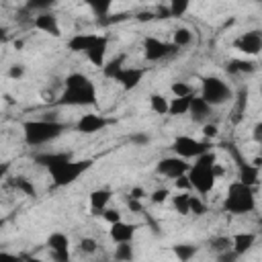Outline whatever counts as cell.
Returning <instances> with one entry per match:
<instances>
[{"label": "cell", "instance_id": "6da1fadb", "mask_svg": "<svg viewBox=\"0 0 262 262\" xmlns=\"http://www.w3.org/2000/svg\"><path fill=\"white\" fill-rule=\"evenodd\" d=\"M35 162L47 168L55 186H70L92 168V160H74L70 154H41Z\"/></svg>", "mask_w": 262, "mask_h": 262}, {"label": "cell", "instance_id": "7a4b0ae2", "mask_svg": "<svg viewBox=\"0 0 262 262\" xmlns=\"http://www.w3.org/2000/svg\"><path fill=\"white\" fill-rule=\"evenodd\" d=\"M215 156L209 151L201 158H196L192 164H190V170H188V180H190V186L192 190H196L199 194H209L215 186Z\"/></svg>", "mask_w": 262, "mask_h": 262}, {"label": "cell", "instance_id": "3957f363", "mask_svg": "<svg viewBox=\"0 0 262 262\" xmlns=\"http://www.w3.org/2000/svg\"><path fill=\"white\" fill-rule=\"evenodd\" d=\"M66 131V125L59 121H47V119H35L23 123V137L29 145H45L53 139H57Z\"/></svg>", "mask_w": 262, "mask_h": 262}, {"label": "cell", "instance_id": "277c9868", "mask_svg": "<svg viewBox=\"0 0 262 262\" xmlns=\"http://www.w3.org/2000/svg\"><path fill=\"white\" fill-rule=\"evenodd\" d=\"M223 209L231 215H248L256 209V194L252 186L242 184L239 180L231 182L223 199Z\"/></svg>", "mask_w": 262, "mask_h": 262}, {"label": "cell", "instance_id": "5b68a950", "mask_svg": "<svg viewBox=\"0 0 262 262\" xmlns=\"http://www.w3.org/2000/svg\"><path fill=\"white\" fill-rule=\"evenodd\" d=\"M201 96L211 106H219V104L229 102L233 98V92H231L229 84L225 80H221L219 76H205L201 80Z\"/></svg>", "mask_w": 262, "mask_h": 262}, {"label": "cell", "instance_id": "8992f818", "mask_svg": "<svg viewBox=\"0 0 262 262\" xmlns=\"http://www.w3.org/2000/svg\"><path fill=\"white\" fill-rule=\"evenodd\" d=\"M172 151L174 156L182 158V160H196L205 154L211 151V141L207 139H196V137H190V135H178L174 141H172Z\"/></svg>", "mask_w": 262, "mask_h": 262}, {"label": "cell", "instance_id": "52a82bcc", "mask_svg": "<svg viewBox=\"0 0 262 262\" xmlns=\"http://www.w3.org/2000/svg\"><path fill=\"white\" fill-rule=\"evenodd\" d=\"M57 104H66V106H92L96 104V86L90 80L84 86L78 88H63V92L57 98Z\"/></svg>", "mask_w": 262, "mask_h": 262}, {"label": "cell", "instance_id": "ba28073f", "mask_svg": "<svg viewBox=\"0 0 262 262\" xmlns=\"http://www.w3.org/2000/svg\"><path fill=\"white\" fill-rule=\"evenodd\" d=\"M178 47L172 45V43H166L158 37H145L143 39V55L147 61H160V59H166L168 55L176 53Z\"/></svg>", "mask_w": 262, "mask_h": 262}, {"label": "cell", "instance_id": "9c48e42d", "mask_svg": "<svg viewBox=\"0 0 262 262\" xmlns=\"http://www.w3.org/2000/svg\"><path fill=\"white\" fill-rule=\"evenodd\" d=\"M188 170H190V164H188L186 160L178 158V156L162 158V160L156 164V172H158L160 176H164V178H172V180H176V178L188 174Z\"/></svg>", "mask_w": 262, "mask_h": 262}, {"label": "cell", "instance_id": "30bf717a", "mask_svg": "<svg viewBox=\"0 0 262 262\" xmlns=\"http://www.w3.org/2000/svg\"><path fill=\"white\" fill-rule=\"evenodd\" d=\"M233 47H235L237 51L250 55V57L258 55V53L262 51V31L254 29V31H246V33H242V35L233 41Z\"/></svg>", "mask_w": 262, "mask_h": 262}, {"label": "cell", "instance_id": "8fae6325", "mask_svg": "<svg viewBox=\"0 0 262 262\" xmlns=\"http://www.w3.org/2000/svg\"><path fill=\"white\" fill-rule=\"evenodd\" d=\"M47 248L53 262H70V237L63 231H51L47 237Z\"/></svg>", "mask_w": 262, "mask_h": 262}, {"label": "cell", "instance_id": "7c38bea8", "mask_svg": "<svg viewBox=\"0 0 262 262\" xmlns=\"http://www.w3.org/2000/svg\"><path fill=\"white\" fill-rule=\"evenodd\" d=\"M106 125H108V119H106V117L96 115V113H86V115H82V117L78 119L76 129H78L80 133H84V135H92V133H96V131H102Z\"/></svg>", "mask_w": 262, "mask_h": 262}, {"label": "cell", "instance_id": "4fadbf2b", "mask_svg": "<svg viewBox=\"0 0 262 262\" xmlns=\"http://www.w3.org/2000/svg\"><path fill=\"white\" fill-rule=\"evenodd\" d=\"M143 74H145L143 68H129V66H125V68L119 72V76L115 78V82H117L123 90H133V88H137V86L141 84Z\"/></svg>", "mask_w": 262, "mask_h": 262}, {"label": "cell", "instance_id": "5bb4252c", "mask_svg": "<svg viewBox=\"0 0 262 262\" xmlns=\"http://www.w3.org/2000/svg\"><path fill=\"white\" fill-rule=\"evenodd\" d=\"M33 27L41 33H47L51 37H59L61 35V29H59V20L53 12H39L35 18H33Z\"/></svg>", "mask_w": 262, "mask_h": 262}, {"label": "cell", "instance_id": "9a60e30c", "mask_svg": "<svg viewBox=\"0 0 262 262\" xmlns=\"http://www.w3.org/2000/svg\"><path fill=\"white\" fill-rule=\"evenodd\" d=\"M137 233V225L135 223H127V221H119L115 225H111L108 229V235L115 244H127V242H133Z\"/></svg>", "mask_w": 262, "mask_h": 262}, {"label": "cell", "instance_id": "2e32d148", "mask_svg": "<svg viewBox=\"0 0 262 262\" xmlns=\"http://www.w3.org/2000/svg\"><path fill=\"white\" fill-rule=\"evenodd\" d=\"M96 39H98V33H76L70 41H68V47H70V51H74V53H88L90 49H92V45L96 43Z\"/></svg>", "mask_w": 262, "mask_h": 262}, {"label": "cell", "instance_id": "e0dca14e", "mask_svg": "<svg viewBox=\"0 0 262 262\" xmlns=\"http://www.w3.org/2000/svg\"><path fill=\"white\" fill-rule=\"evenodd\" d=\"M106 49H108V39L104 37V35H98V39H96V43L92 45V49L86 53V57H88V61L92 63V66H96V68H104V63H106Z\"/></svg>", "mask_w": 262, "mask_h": 262}, {"label": "cell", "instance_id": "ac0fdd59", "mask_svg": "<svg viewBox=\"0 0 262 262\" xmlns=\"http://www.w3.org/2000/svg\"><path fill=\"white\" fill-rule=\"evenodd\" d=\"M211 113H213V106H211L203 96H192L188 115H190V119H192L194 123H203V121H207Z\"/></svg>", "mask_w": 262, "mask_h": 262}, {"label": "cell", "instance_id": "d6986e66", "mask_svg": "<svg viewBox=\"0 0 262 262\" xmlns=\"http://www.w3.org/2000/svg\"><path fill=\"white\" fill-rule=\"evenodd\" d=\"M256 244V233L252 231H239L235 235H231V250L237 254V256H244L246 252H250Z\"/></svg>", "mask_w": 262, "mask_h": 262}, {"label": "cell", "instance_id": "ffe728a7", "mask_svg": "<svg viewBox=\"0 0 262 262\" xmlns=\"http://www.w3.org/2000/svg\"><path fill=\"white\" fill-rule=\"evenodd\" d=\"M90 209L94 211V213H102L106 207H108V203H111V199H113V192L108 190V188H96V190H92L90 192Z\"/></svg>", "mask_w": 262, "mask_h": 262}, {"label": "cell", "instance_id": "44dd1931", "mask_svg": "<svg viewBox=\"0 0 262 262\" xmlns=\"http://www.w3.org/2000/svg\"><path fill=\"white\" fill-rule=\"evenodd\" d=\"M237 180L242 182V184H246V186H256L262 178H260V170L258 168H254L250 162L248 164H239V170H237Z\"/></svg>", "mask_w": 262, "mask_h": 262}, {"label": "cell", "instance_id": "7402d4cb", "mask_svg": "<svg viewBox=\"0 0 262 262\" xmlns=\"http://www.w3.org/2000/svg\"><path fill=\"white\" fill-rule=\"evenodd\" d=\"M147 102H149V108L156 115H168V111H170V100L164 94H160V92H151Z\"/></svg>", "mask_w": 262, "mask_h": 262}, {"label": "cell", "instance_id": "603a6c76", "mask_svg": "<svg viewBox=\"0 0 262 262\" xmlns=\"http://www.w3.org/2000/svg\"><path fill=\"white\" fill-rule=\"evenodd\" d=\"M190 100H192V96L170 98V111H168V115H170V117H182V115H188V111H190Z\"/></svg>", "mask_w": 262, "mask_h": 262}, {"label": "cell", "instance_id": "cb8c5ba5", "mask_svg": "<svg viewBox=\"0 0 262 262\" xmlns=\"http://www.w3.org/2000/svg\"><path fill=\"white\" fill-rule=\"evenodd\" d=\"M172 252H174V256L180 262H190L192 256H196L199 246H192V244H174L172 246Z\"/></svg>", "mask_w": 262, "mask_h": 262}, {"label": "cell", "instance_id": "d4e9b609", "mask_svg": "<svg viewBox=\"0 0 262 262\" xmlns=\"http://www.w3.org/2000/svg\"><path fill=\"white\" fill-rule=\"evenodd\" d=\"M12 186L18 190V192H23L25 196H37V188H35V184H33V180H29L27 176H14L12 178Z\"/></svg>", "mask_w": 262, "mask_h": 262}, {"label": "cell", "instance_id": "484cf974", "mask_svg": "<svg viewBox=\"0 0 262 262\" xmlns=\"http://www.w3.org/2000/svg\"><path fill=\"white\" fill-rule=\"evenodd\" d=\"M256 70V63L250 59H231L227 63V72L229 74H252Z\"/></svg>", "mask_w": 262, "mask_h": 262}, {"label": "cell", "instance_id": "4316f807", "mask_svg": "<svg viewBox=\"0 0 262 262\" xmlns=\"http://www.w3.org/2000/svg\"><path fill=\"white\" fill-rule=\"evenodd\" d=\"M172 207L180 215H190V192H178L172 196Z\"/></svg>", "mask_w": 262, "mask_h": 262}, {"label": "cell", "instance_id": "83f0119b", "mask_svg": "<svg viewBox=\"0 0 262 262\" xmlns=\"http://www.w3.org/2000/svg\"><path fill=\"white\" fill-rule=\"evenodd\" d=\"M123 55H119V57H113V59H108L106 63H104V68H102V76L104 78H108V80H115L117 76H119V72L125 68L123 66Z\"/></svg>", "mask_w": 262, "mask_h": 262}, {"label": "cell", "instance_id": "f1b7e54d", "mask_svg": "<svg viewBox=\"0 0 262 262\" xmlns=\"http://www.w3.org/2000/svg\"><path fill=\"white\" fill-rule=\"evenodd\" d=\"M133 258H135L133 242L117 244V246H115V260H117V262H133Z\"/></svg>", "mask_w": 262, "mask_h": 262}, {"label": "cell", "instance_id": "f546056e", "mask_svg": "<svg viewBox=\"0 0 262 262\" xmlns=\"http://www.w3.org/2000/svg\"><path fill=\"white\" fill-rule=\"evenodd\" d=\"M192 43V31L186 29V27H178L174 33H172V45H176L178 49L180 47H186Z\"/></svg>", "mask_w": 262, "mask_h": 262}, {"label": "cell", "instance_id": "4dcf8cb0", "mask_svg": "<svg viewBox=\"0 0 262 262\" xmlns=\"http://www.w3.org/2000/svg\"><path fill=\"white\" fill-rule=\"evenodd\" d=\"M209 246H211V250H213L215 254L229 252V250H231V237H227V235H217V237H213V239L209 242Z\"/></svg>", "mask_w": 262, "mask_h": 262}, {"label": "cell", "instance_id": "1f68e13d", "mask_svg": "<svg viewBox=\"0 0 262 262\" xmlns=\"http://www.w3.org/2000/svg\"><path fill=\"white\" fill-rule=\"evenodd\" d=\"M90 82V78L86 76V74H82V72H72V74H68L66 76V88H78V86H84V84H88Z\"/></svg>", "mask_w": 262, "mask_h": 262}, {"label": "cell", "instance_id": "d6a6232c", "mask_svg": "<svg viewBox=\"0 0 262 262\" xmlns=\"http://www.w3.org/2000/svg\"><path fill=\"white\" fill-rule=\"evenodd\" d=\"M170 90H172V94H174V98H184V96H194V92H192V86H190L188 82H174V84L170 86Z\"/></svg>", "mask_w": 262, "mask_h": 262}, {"label": "cell", "instance_id": "836d02e7", "mask_svg": "<svg viewBox=\"0 0 262 262\" xmlns=\"http://www.w3.org/2000/svg\"><path fill=\"white\" fill-rule=\"evenodd\" d=\"M188 0H172L170 4H168V8H170V16H182L186 10H188Z\"/></svg>", "mask_w": 262, "mask_h": 262}, {"label": "cell", "instance_id": "e575fe53", "mask_svg": "<svg viewBox=\"0 0 262 262\" xmlns=\"http://www.w3.org/2000/svg\"><path fill=\"white\" fill-rule=\"evenodd\" d=\"M78 250H80L82 254H94V252L98 250V242H96L94 237H82V239L78 242Z\"/></svg>", "mask_w": 262, "mask_h": 262}, {"label": "cell", "instance_id": "d590c367", "mask_svg": "<svg viewBox=\"0 0 262 262\" xmlns=\"http://www.w3.org/2000/svg\"><path fill=\"white\" fill-rule=\"evenodd\" d=\"M100 215H102V219H104L108 225H115V223L123 221V217H121V211H119V209H111V207H106Z\"/></svg>", "mask_w": 262, "mask_h": 262}, {"label": "cell", "instance_id": "8d00e7d4", "mask_svg": "<svg viewBox=\"0 0 262 262\" xmlns=\"http://www.w3.org/2000/svg\"><path fill=\"white\" fill-rule=\"evenodd\" d=\"M205 211H207V207H205L203 199L190 194V215H205Z\"/></svg>", "mask_w": 262, "mask_h": 262}, {"label": "cell", "instance_id": "74e56055", "mask_svg": "<svg viewBox=\"0 0 262 262\" xmlns=\"http://www.w3.org/2000/svg\"><path fill=\"white\" fill-rule=\"evenodd\" d=\"M168 196H170V190H168V188H156V190L149 194V201H151L154 205H162Z\"/></svg>", "mask_w": 262, "mask_h": 262}, {"label": "cell", "instance_id": "f35d334b", "mask_svg": "<svg viewBox=\"0 0 262 262\" xmlns=\"http://www.w3.org/2000/svg\"><path fill=\"white\" fill-rule=\"evenodd\" d=\"M88 6L92 8V12H94L96 16H104V14L111 10V2H98V4H96V2H90Z\"/></svg>", "mask_w": 262, "mask_h": 262}, {"label": "cell", "instance_id": "ab89813d", "mask_svg": "<svg viewBox=\"0 0 262 262\" xmlns=\"http://www.w3.org/2000/svg\"><path fill=\"white\" fill-rule=\"evenodd\" d=\"M174 186L178 188V192H188V190H192L190 180H188V176H186V174H184V176H180V178H176V180H174Z\"/></svg>", "mask_w": 262, "mask_h": 262}, {"label": "cell", "instance_id": "60d3db41", "mask_svg": "<svg viewBox=\"0 0 262 262\" xmlns=\"http://www.w3.org/2000/svg\"><path fill=\"white\" fill-rule=\"evenodd\" d=\"M217 133H219V127L215 125V123H207L205 127H203V137L209 141V139H213V137H217Z\"/></svg>", "mask_w": 262, "mask_h": 262}, {"label": "cell", "instance_id": "b9f144b4", "mask_svg": "<svg viewBox=\"0 0 262 262\" xmlns=\"http://www.w3.org/2000/svg\"><path fill=\"white\" fill-rule=\"evenodd\" d=\"M237 254L233 252V250H229V252H223V254H217V262H237Z\"/></svg>", "mask_w": 262, "mask_h": 262}, {"label": "cell", "instance_id": "7bdbcfd3", "mask_svg": "<svg viewBox=\"0 0 262 262\" xmlns=\"http://www.w3.org/2000/svg\"><path fill=\"white\" fill-rule=\"evenodd\" d=\"M252 139L262 147V121H258V123L252 127Z\"/></svg>", "mask_w": 262, "mask_h": 262}, {"label": "cell", "instance_id": "ee69618b", "mask_svg": "<svg viewBox=\"0 0 262 262\" xmlns=\"http://www.w3.org/2000/svg\"><path fill=\"white\" fill-rule=\"evenodd\" d=\"M23 74H25V68H23L20 63H14V66H10V70H8V76H10V78H16V80H18Z\"/></svg>", "mask_w": 262, "mask_h": 262}, {"label": "cell", "instance_id": "f6af8a7d", "mask_svg": "<svg viewBox=\"0 0 262 262\" xmlns=\"http://www.w3.org/2000/svg\"><path fill=\"white\" fill-rule=\"evenodd\" d=\"M0 262H23V258L10 252H0Z\"/></svg>", "mask_w": 262, "mask_h": 262}, {"label": "cell", "instance_id": "bcb514c9", "mask_svg": "<svg viewBox=\"0 0 262 262\" xmlns=\"http://www.w3.org/2000/svg\"><path fill=\"white\" fill-rule=\"evenodd\" d=\"M131 143H137V145H145L149 143V137L145 133H137V135H131Z\"/></svg>", "mask_w": 262, "mask_h": 262}, {"label": "cell", "instance_id": "7dc6e473", "mask_svg": "<svg viewBox=\"0 0 262 262\" xmlns=\"http://www.w3.org/2000/svg\"><path fill=\"white\" fill-rule=\"evenodd\" d=\"M156 16H160V18H168L170 16V8H168V4L164 6V4H160L158 8H156V12H154Z\"/></svg>", "mask_w": 262, "mask_h": 262}, {"label": "cell", "instance_id": "c3c4849f", "mask_svg": "<svg viewBox=\"0 0 262 262\" xmlns=\"http://www.w3.org/2000/svg\"><path fill=\"white\" fill-rule=\"evenodd\" d=\"M127 207H129L131 211H135V213H139V211H141V203H139L137 199H131V196L127 199Z\"/></svg>", "mask_w": 262, "mask_h": 262}, {"label": "cell", "instance_id": "681fc988", "mask_svg": "<svg viewBox=\"0 0 262 262\" xmlns=\"http://www.w3.org/2000/svg\"><path fill=\"white\" fill-rule=\"evenodd\" d=\"M143 194H145V192H143V188L135 186V188H131V194H129V196H131V199H137V201H139V199H141Z\"/></svg>", "mask_w": 262, "mask_h": 262}, {"label": "cell", "instance_id": "f907efd6", "mask_svg": "<svg viewBox=\"0 0 262 262\" xmlns=\"http://www.w3.org/2000/svg\"><path fill=\"white\" fill-rule=\"evenodd\" d=\"M154 16H156V14H154L151 10H147V12H139V14H137V20H151Z\"/></svg>", "mask_w": 262, "mask_h": 262}, {"label": "cell", "instance_id": "816d5d0a", "mask_svg": "<svg viewBox=\"0 0 262 262\" xmlns=\"http://www.w3.org/2000/svg\"><path fill=\"white\" fill-rule=\"evenodd\" d=\"M250 164H252L254 168H258V170H262V156H254V158L250 160Z\"/></svg>", "mask_w": 262, "mask_h": 262}, {"label": "cell", "instance_id": "f5cc1de1", "mask_svg": "<svg viewBox=\"0 0 262 262\" xmlns=\"http://www.w3.org/2000/svg\"><path fill=\"white\" fill-rule=\"evenodd\" d=\"M221 174H223V168H221V166H219V164H215V176H217V178H219V176H221Z\"/></svg>", "mask_w": 262, "mask_h": 262}, {"label": "cell", "instance_id": "db71d44e", "mask_svg": "<svg viewBox=\"0 0 262 262\" xmlns=\"http://www.w3.org/2000/svg\"><path fill=\"white\" fill-rule=\"evenodd\" d=\"M27 262H45V260H41V258H29Z\"/></svg>", "mask_w": 262, "mask_h": 262}, {"label": "cell", "instance_id": "11a10c76", "mask_svg": "<svg viewBox=\"0 0 262 262\" xmlns=\"http://www.w3.org/2000/svg\"><path fill=\"white\" fill-rule=\"evenodd\" d=\"M258 156H262V147H260V154H258Z\"/></svg>", "mask_w": 262, "mask_h": 262}, {"label": "cell", "instance_id": "9f6ffc18", "mask_svg": "<svg viewBox=\"0 0 262 262\" xmlns=\"http://www.w3.org/2000/svg\"><path fill=\"white\" fill-rule=\"evenodd\" d=\"M260 96H262V86H260Z\"/></svg>", "mask_w": 262, "mask_h": 262}]
</instances>
